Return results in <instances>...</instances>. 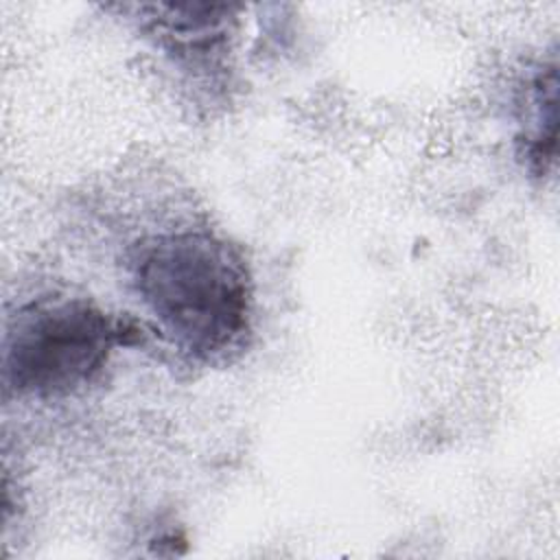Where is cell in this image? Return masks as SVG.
<instances>
[{
    "instance_id": "6da1fadb",
    "label": "cell",
    "mask_w": 560,
    "mask_h": 560,
    "mask_svg": "<svg viewBox=\"0 0 560 560\" xmlns=\"http://www.w3.org/2000/svg\"><path fill=\"white\" fill-rule=\"evenodd\" d=\"M129 273L142 306L192 361L221 365L245 350L254 280L236 245L206 230L155 234L133 247Z\"/></svg>"
},
{
    "instance_id": "7a4b0ae2",
    "label": "cell",
    "mask_w": 560,
    "mask_h": 560,
    "mask_svg": "<svg viewBox=\"0 0 560 560\" xmlns=\"http://www.w3.org/2000/svg\"><path fill=\"white\" fill-rule=\"evenodd\" d=\"M140 339L138 328L83 298H37L11 315L2 378L20 396L59 398L92 383L114 348Z\"/></svg>"
},
{
    "instance_id": "277c9868",
    "label": "cell",
    "mask_w": 560,
    "mask_h": 560,
    "mask_svg": "<svg viewBox=\"0 0 560 560\" xmlns=\"http://www.w3.org/2000/svg\"><path fill=\"white\" fill-rule=\"evenodd\" d=\"M523 131L518 136V155L527 168L542 177L556 162L558 127V63H542L525 88Z\"/></svg>"
},
{
    "instance_id": "3957f363",
    "label": "cell",
    "mask_w": 560,
    "mask_h": 560,
    "mask_svg": "<svg viewBox=\"0 0 560 560\" xmlns=\"http://www.w3.org/2000/svg\"><path fill=\"white\" fill-rule=\"evenodd\" d=\"M149 31L179 61L190 66L214 63L228 46L232 7L217 4H158Z\"/></svg>"
}]
</instances>
